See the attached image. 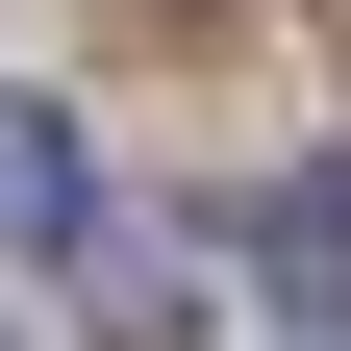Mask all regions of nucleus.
Wrapping results in <instances>:
<instances>
[{
  "label": "nucleus",
  "mask_w": 351,
  "mask_h": 351,
  "mask_svg": "<svg viewBox=\"0 0 351 351\" xmlns=\"http://www.w3.org/2000/svg\"><path fill=\"white\" fill-rule=\"evenodd\" d=\"M101 226V176H75V125L51 101H0V251H75Z\"/></svg>",
  "instance_id": "obj_2"
},
{
  "label": "nucleus",
  "mask_w": 351,
  "mask_h": 351,
  "mask_svg": "<svg viewBox=\"0 0 351 351\" xmlns=\"http://www.w3.org/2000/svg\"><path fill=\"white\" fill-rule=\"evenodd\" d=\"M251 276H276L301 326H351V151H301V176H276V226H251Z\"/></svg>",
  "instance_id": "obj_1"
},
{
  "label": "nucleus",
  "mask_w": 351,
  "mask_h": 351,
  "mask_svg": "<svg viewBox=\"0 0 351 351\" xmlns=\"http://www.w3.org/2000/svg\"><path fill=\"white\" fill-rule=\"evenodd\" d=\"M101 351H201V226H125L101 251Z\"/></svg>",
  "instance_id": "obj_3"
}]
</instances>
